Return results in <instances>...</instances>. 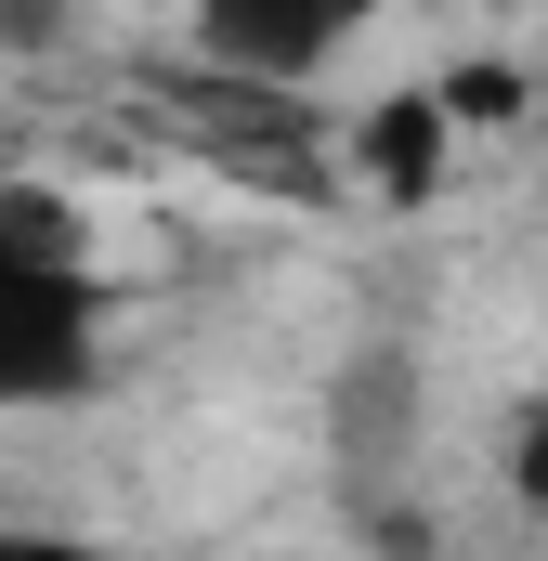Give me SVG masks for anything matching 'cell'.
<instances>
[{
  "instance_id": "cell-1",
  "label": "cell",
  "mask_w": 548,
  "mask_h": 561,
  "mask_svg": "<svg viewBox=\"0 0 548 561\" xmlns=\"http://www.w3.org/2000/svg\"><path fill=\"white\" fill-rule=\"evenodd\" d=\"M92 379H105V275L79 249V209L0 183V419H53Z\"/></svg>"
},
{
  "instance_id": "cell-5",
  "label": "cell",
  "mask_w": 548,
  "mask_h": 561,
  "mask_svg": "<svg viewBox=\"0 0 548 561\" xmlns=\"http://www.w3.org/2000/svg\"><path fill=\"white\" fill-rule=\"evenodd\" d=\"M496 483H510L523 510H548V392L523 405V419H510V444H496Z\"/></svg>"
},
{
  "instance_id": "cell-4",
  "label": "cell",
  "mask_w": 548,
  "mask_h": 561,
  "mask_svg": "<svg viewBox=\"0 0 548 561\" xmlns=\"http://www.w3.org/2000/svg\"><path fill=\"white\" fill-rule=\"evenodd\" d=\"M444 105H457V131H510L523 118V66H496V53H470V66H444Z\"/></svg>"
},
{
  "instance_id": "cell-2",
  "label": "cell",
  "mask_w": 548,
  "mask_h": 561,
  "mask_svg": "<svg viewBox=\"0 0 548 561\" xmlns=\"http://www.w3.org/2000/svg\"><path fill=\"white\" fill-rule=\"evenodd\" d=\"M392 0H183V53L222 92H313Z\"/></svg>"
},
{
  "instance_id": "cell-3",
  "label": "cell",
  "mask_w": 548,
  "mask_h": 561,
  "mask_svg": "<svg viewBox=\"0 0 548 561\" xmlns=\"http://www.w3.org/2000/svg\"><path fill=\"white\" fill-rule=\"evenodd\" d=\"M457 157H470V131H457L444 79H406V92H379V105L353 118V170H366L379 196H431Z\"/></svg>"
}]
</instances>
